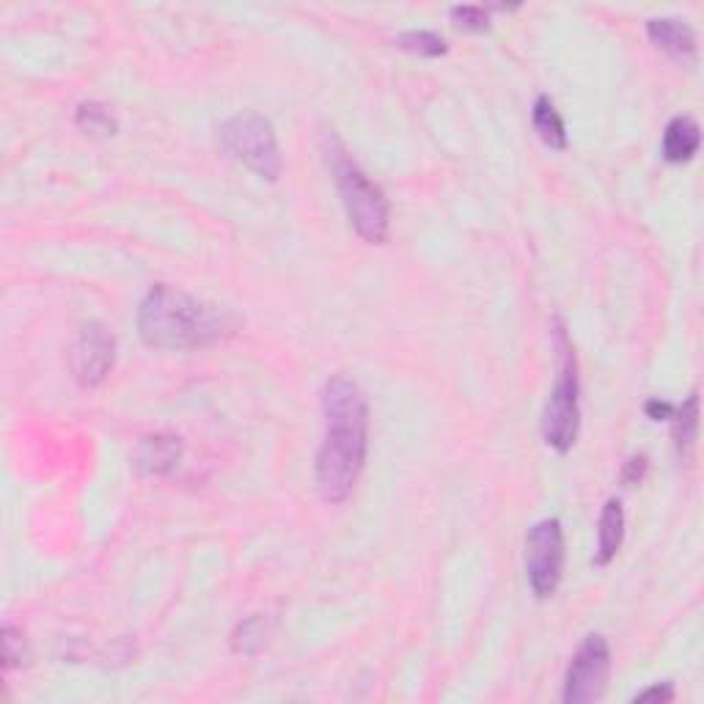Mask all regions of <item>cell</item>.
Masks as SVG:
<instances>
[{"mask_svg":"<svg viewBox=\"0 0 704 704\" xmlns=\"http://www.w3.org/2000/svg\"><path fill=\"white\" fill-rule=\"evenodd\" d=\"M325 441L317 452V487L328 504H342L358 484L369 448V405L361 385L333 374L322 388Z\"/></svg>","mask_w":704,"mask_h":704,"instance_id":"1","label":"cell"},{"mask_svg":"<svg viewBox=\"0 0 704 704\" xmlns=\"http://www.w3.org/2000/svg\"><path fill=\"white\" fill-rule=\"evenodd\" d=\"M138 333L149 347L198 349L223 336V320L212 306L169 284H155L138 309Z\"/></svg>","mask_w":704,"mask_h":704,"instance_id":"2","label":"cell"},{"mask_svg":"<svg viewBox=\"0 0 704 704\" xmlns=\"http://www.w3.org/2000/svg\"><path fill=\"white\" fill-rule=\"evenodd\" d=\"M320 149L328 169L333 171L349 226L356 229L358 237H363L367 243H385V237H388V201H385V193L363 174V169L356 160L349 158L336 133H322Z\"/></svg>","mask_w":704,"mask_h":704,"instance_id":"3","label":"cell"},{"mask_svg":"<svg viewBox=\"0 0 704 704\" xmlns=\"http://www.w3.org/2000/svg\"><path fill=\"white\" fill-rule=\"evenodd\" d=\"M556 338H559L561 349V369L559 380L553 385L551 396H547L545 413H542V437L551 448L567 455L578 441V427H581V405H578V374H576V356L567 342L565 328H556Z\"/></svg>","mask_w":704,"mask_h":704,"instance_id":"4","label":"cell"},{"mask_svg":"<svg viewBox=\"0 0 704 704\" xmlns=\"http://www.w3.org/2000/svg\"><path fill=\"white\" fill-rule=\"evenodd\" d=\"M221 144L229 155L248 165L262 180L275 182L281 176V149L273 124L259 113H239L221 127Z\"/></svg>","mask_w":704,"mask_h":704,"instance_id":"5","label":"cell"},{"mask_svg":"<svg viewBox=\"0 0 704 704\" xmlns=\"http://www.w3.org/2000/svg\"><path fill=\"white\" fill-rule=\"evenodd\" d=\"M526 576L540 600L559 589L565 576V531L556 518L540 520L526 534Z\"/></svg>","mask_w":704,"mask_h":704,"instance_id":"6","label":"cell"},{"mask_svg":"<svg viewBox=\"0 0 704 704\" xmlns=\"http://www.w3.org/2000/svg\"><path fill=\"white\" fill-rule=\"evenodd\" d=\"M608 675H612V650H608V641L600 633L586 635L576 655H572L570 666H567L561 699L567 704L597 702L603 696V691H606Z\"/></svg>","mask_w":704,"mask_h":704,"instance_id":"7","label":"cell"},{"mask_svg":"<svg viewBox=\"0 0 704 704\" xmlns=\"http://www.w3.org/2000/svg\"><path fill=\"white\" fill-rule=\"evenodd\" d=\"M116 361V338L99 322H88L72 347V372L83 388H97Z\"/></svg>","mask_w":704,"mask_h":704,"instance_id":"8","label":"cell"},{"mask_svg":"<svg viewBox=\"0 0 704 704\" xmlns=\"http://www.w3.org/2000/svg\"><path fill=\"white\" fill-rule=\"evenodd\" d=\"M182 460V441L174 435H149L135 448V468L144 477H165Z\"/></svg>","mask_w":704,"mask_h":704,"instance_id":"9","label":"cell"},{"mask_svg":"<svg viewBox=\"0 0 704 704\" xmlns=\"http://www.w3.org/2000/svg\"><path fill=\"white\" fill-rule=\"evenodd\" d=\"M646 34L664 53L675 55V59H693L696 55V36H693L691 25L675 17H660L646 23Z\"/></svg>","mask_w":704,"mask_h":704,"instance_id":"10","label":"cell"},{"mask_svg":"<svg viewBox=\"0 0 704 704\" xmlns=\"http://www.w3.org/2000/svg\"><path fill=\"white\" fill-rule=\"evenodd\" d=\"M625 540V512L622 504L617 498L606 501V507L600 512L597 526V551H594V565L608 567L614 561V556L619 553Z\"/></svg>","mask_w":704,"mask_h":704,"instance_id":"11","label":"cell"},{"mask_svg":"<svg viewBox=\"0 0 704 704\" xmlns=\"http://www.w3.org/2000/svg\"><path fill=\"white\" fill-rule=\"evenodd\" d=\"M699 146H702V129H699L696 119H671L664 133V158L669 163H688L699 152Z\"/></svg>","mask_w":704,"mask_h":704,"instance_id":"12","label":"cell"},{"mask_svg":"<svg viewBox=\"0 0 704 704\" xmlns=\"http://www.w3.org/2000/svg\"><path fill=\"white\" fill-rule=\"evenodd\" d=\"M531 122H534V129L536 135L542 138V144L551 146V149H567V127H565V119H561V113L556 111V106H553L551 97H536L534 102V111H531Z\"/></svg>","mask_w":704,"mask_h":704,"instance_id":"13","label":"cell"},{"mask_svg":"<svg viewBox=\"0 0 704 704\" xmlns=\"http://www.w3.org/2000/svg\"><path fill=\"white\" fill-rule=\"evenodd\" d=\"M270 625L262 614H254V617L243 619V622L234 628L232 633V650L239 652V655H257L264 644H268Z\"/></svg>","mask_w":704,"mask_h":704,"instance_id":"14","label":"cell"},{"mask_svg":"<svg viewBox=\"0 0 704 704\" xmlns=\"http://www.w3.org/2000/svg\"><path fill=\"white\" fill-rule=\"evenodd\" d=\"M671 421H675V437H677L680 455H691L693 443H696V427H699V394L688 396L686 405H680V408L675 410Z\"/></svg>","mask_w":704,"mask_h":704,"instance_id":"15","label":"cell"},{"mask_svg":"<svg viewBox=\"0 0 704 704\" xmlns=\"http://www.w3.org/2000/svg\"><path fill=\"white\" fill-rule=\"evenodd\" d=\"M396 47L413 55H427V59H437L448 50L446 39L435 30H405V34L396 36Z\"/></svg>","mask_w":704,"mask_h":704,"instance_id":"16","label":"cell"},{"mask_svg":"<svg viewBox=\"0 0 704 704\" xmlns=\"http://www.w3.org/2000/svg\"><path fill=\"white\" fill-rule=\"evenodd\" d=\"M77 127L91 135H113L119 129L116 116L102 102H83L77 108Z\"/></svg>","mask_w":704,"mask_h":704,"instance_id":"17","label":"cell"},{"mask_svg":"<svg viewBox=\"0 0 704 704\" xmlns=\"http://www.w3.org/2000/svg\"><path fill=\"white\" fill-rule=\"evenodd\" d=\"M452 20L457 28L466 30H487L490 28V12L484 7H455L452 9Z\"/></svg>","mask_w":704,"mask_h":704,"instance_id":"18","label":"cell"},{"mask_svg":"<svg viewBox=\"0 0 704 704\" xmlns=\"http://www.w3.org/2000/svg\"><path fill=\"white\" fill-rule=\"evenodd\" d=\"M25 658V644L23 633L14 625H3V666L7 671H12L14 666L23 664Z\"/></svg>","mask_w":704,"mask_h":704,"instance_id":"19","label":"cell"},{"mask_svg":"<svg viewBox=\"0 0 704 704\" xmlns=\"http://www.w3.org/2000/svg\"><path fill=\"white\" fill-rule=\"evenodd\" d=\"M671 699H675V688H671V682H664V686H652L635 693L633 702H671Z\"/></svg>","mask_w":704,"mask_h":704,"instance_id":"20","label":"cell"},{"mask_svg":"<svg viewBox=\"0 0 704 704\" xmlns=\"http://www.w3.org/2000/svg\"><path fill=\"white\" fill-rule=\"evenodd\" d=\"M644 410L652 421H671L677 405H671V402H664V399H650L646 402Z\"/></svg>","mask_w":704,"mask_h":704,"instance_id":"21","label":"cell"},{"mask_svg":"<svg viewBox=\"0 0 704 704\" xmlns=\"http://www.w3.org/2000/svg\"><path fill=\"white\" fill-rule=\"evenodd\" d=\"M644 471H646V457L644 455L633 457V460H630L628 466H625V482H628V484L641 482V477H644Z\"/></svg>","mask_w":704,"mask_h":704,"instance_id":"22","label":"cell"}]
</instances>
